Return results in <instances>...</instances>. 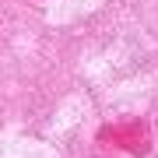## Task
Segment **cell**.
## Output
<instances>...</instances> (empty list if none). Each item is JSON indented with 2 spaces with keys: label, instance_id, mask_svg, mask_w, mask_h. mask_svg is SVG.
Returning a JSON list of instances; mask_svg holds the SVG:
<instances>
[]
</instances>
